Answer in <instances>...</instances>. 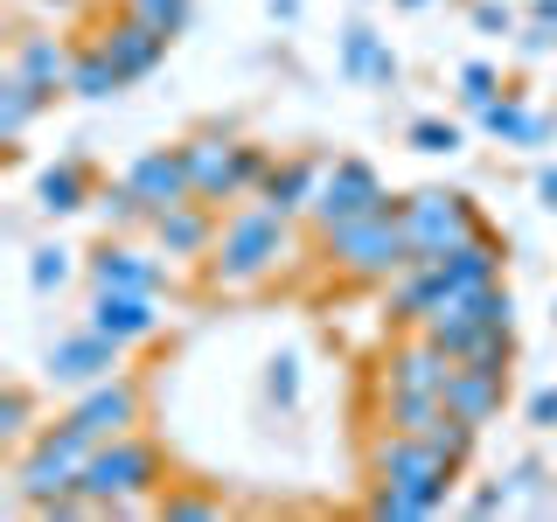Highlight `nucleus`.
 Listing matches in <instances>:
<instances>
[{
	"instance_id": "1",
	"label": "nucleus",
	"mask_w": 557,
	"mask_h": 522,
	"mask_svg": "<svg viewBox=\"0 0 557 522\" xmlns=\"http://www.w3.org/2000/svg\"><path fill=\"white\" fill-rule=\"evenodd\" d=\"M286 258H293V216H278L272 202H237L223 209L216 251H209V286L244 293L258 278H272Z\"/></svg>"
},
{
	"instance_id": "2",
	"label": "nucleus",
	"mask_w": 557,
	"mask_h": 522,
	"mask_svg": "<svg viewBox=\"0 0 557 522\" xmlns=\"http://www.w3.org/2000/svg\"><path fill=\"white\" fill-rule=\"evenodd\" d=\"M84 460H91V439L57 418V425H42L28 439V452L14 460V487H22V501L42 509V515H91V501H84V487H77Z\"/></svg>"
},
{
	"instance_id": "3",
	"label": "nucleus",
	"mask_w": 557,
	"mask_h": 522,
	"mask_svg": "<svg viewBox=\"0 0 557 522\" xmlns=\"http://www.w3.org/2000/svg\"><path fill=\"white\" fill-rule=\"evenodd\" d=\"M168 460L153 439H139V432H119V439L91 446V460H84V501H91V515H133L147 509V495L161 487Z\"/></svg>"
},
{
	"instance_id": "4",
	"label": "nucleus",
	"mask_w": 557,
	"mask_h": 522,
	"mask_svg": "<svg viewBox=\"0 0 557 522\" xmlns=\"http://www.w3.org/2000/svg\"><path fill=\"white\" fill-rule=\"evenodd\" d=\"M327 258H335V272L362 278V286H391L397 272L411 265V237H405V196H383V209H370V216L356 223H335V231H321Z\"/></svg>"
},
{
	"instance_id": "5",
	"label": "nucleus",
	"mask_w": 557,
	"mask_h": 522,
	"mask_svg": "<svg viewBox=\"0 0 557 522\" xmlns=\"http://www.w3.org/2000/svg\"><path fill=\"white\" fill-rule=\"evenodd\" d=\"M188 153V174H196V202L209 209H237L244 196H258L272 174V153L258 147V139H231L223 126H202L182 139Z\"/></svg>"
},
{
	"instance_id": "6",
	"label": "nucleus",
	"mask_w": 557,
	"mask_h": 522,
	"mask_svg": "<svg viewBox=\"0 0 557 522\" xmlns=\"http://www.w3.org/2000/svg\"><path fill=\"white\" fill-rule=\"evenodd\" d=\"M460 474H467V467L440 460L432 439H418V432H391V425H383L376 446H370V481L376 487H405L425 515L446 509V495H453V481H460Z\"/></svg>"
},
{
	"instance_id": "7",
	"label": "nucleus",
	"mask_w": 557,
	"mask_h": 522,
	"mask_svg": "<svg viewBox=\"0 0 557 522\" xmlns=\"http://www.w3.org/2000/svg\"><path fill=\"white\" fill-rule=\"evenodd\" d=\"M481 231V209L474 196H460V188H418L405 196V237H411V258H446L460 237Z\"/></svg>"
},
{
	"instance_id": "8",
	"label": "nucleus",
	"mask_w": 557,
	"mask_h": 522,
	"mask_svg": "<svg viewBox=\"0 0 557 522\" xmlns=\"http://www.w3.org/2000/svg\"><path fill=\"white\" fill-rule=\"evenodd\" d=\"M383 174L370 161H327L321 174V196H313V231H335V223H356V216H370V209H383Z\"/></svg>"
},
{
	"instance_id": "9",
	"label": "nucleus",
	"mask_w": 557,
	"mask_h": 522,
	"mask_svg": "<svg viewBox=\"0 0 557 522\" xmlns=\"http://www.w3.org/2000/svg\"><path fill=\"white\" fill-rule=\"evenodd\" d=\"M119 362H126V341H112L104 327H91V321H84L77 335H63L57 348H49L42 376L57 383V390H91V383L119 376Z\"/></svg>"
},
{
	"instance_id": "10",
	"label": "nucleus",
	"mask_w": 557,
	"mask_h": 522,
	"mask_svg": "<svg viewBox=\"0 0 557 522\" xmlns=\"http://www.w3.org/2000/svg\"><path fill=\"white\" fill-rule=\"evenodd\" d=\"M63 425L84 432L91 446L119 439V432H133V425H139V383H133V376H104V383H91V390H77V405L63 411Z\"/></svg>"
},
{
	"instance_id": "11",
	"label": "nucleus",
	"mask_w": 557,
	"mask_h": 522,
	"mask_svg": "<svg viewBox=\"0 0 557 522\" xmlns=\"http://www.w3.org/2000/svg\"><path fill=\"white\" fill-rule=\"evenodd\" d=\"M84 272H91V293H153V300H161V286H168V258L139 251L126 237H104L98 251L84 258Z\"/></svg>"
},
{
	"instance_id": "12",
	"label": "nucleus",
	"mask_w": 557,
	"mask_h": 522,
	"mask_svg": "<svg viewBox=\"0 0 557 522\" xmlns=\"http://www.w3.org/2000/svg\"><path fill=\"white\" fill-rule=\"evenodd\" d=\"M168 42H174V35H168V28H153L147 14H133V8L119 14V22H104V28H98V49L119 63V77H126V84L153 77V70H161V57H168Z\"/></svg>"
},
{
	"instance_id": "13",
	"label": "nucleus",
	"mask_w": 557,
	"mask_h": 522,
	"mask_svg": "<svg viewBox=\"0 0 557 522\" xmlns=\"http://www.w3.org/2000/svg\"><path fill=\"white\" fill-rule=\"evenodd\" d=\"M126 182L153 202V216H161V209H174V202H196V174H188V153H182V147H147V153L126 167Z\"/></svg>"
},
{
	"instance_id": "14",
	"label": "nucleus",
	"mask_w": 557,
	"mask_h": 522,
	"mask_svg": "<svg viewBox=\"0 0 557 522\" xmlns=\"http://www.w3.org/2000/svg\"><path fill=\"white\" fill-rule=\"evenodd\" d=\"M216 231H223V209H209V202H174L153 216L161 258H209L216 251Z\"/></svg>"
},
{
	"instance_id": "15",
	"label": "nucleus",
	"mask_w": 557,
	"mask_h": 522,
	"mask_svg": "<svg viewBox=\"0 0 557 522\" xmlns=\"http://www.w3.org/2000/svg\"><path fill=\"white\" fill-rule=\"evenodd\" d=\"M446 300H453V278H446L440 258H411V265L391 278V321H405V327H418L425 313H440Z\"/></svg>"
},
{
	"instance_id": "16",
	"label": "nucleus",
	"mask_w": 557,
	"mask_h": 522,
	"mask_svg": "<svg viewBox=\"0 0 557 522\" xmlns=\"http://www.w3.org/2000/svg\"><path fill=\"white\" fill-rule=\"evenodd\" d=\"M8 70H22V77L42 84L49 98H63L70 91V70H77V49L57 42V35H42V28H14V63Z\"/></svg>"
},
{
	"instance_id": "17",
	"label": "nucleus",
	"mask_w": 557,
	"mask_h": 522,
	"mask_svg": "<svg viewBox=\"0 0 557 522\" xmlns=\"http://www.w3.org/2000/svg\"><path fill=\"white\" fill-rule=\"evenodd\" d=\"M91 327L133 348L161 335V307H153V293H91Z\"/></svg>"
},
{
	"instance_id": "18",
	"label": "nucleus",
	"mask_w": 557,
	"mask_h": 522,
	"mask_svg": "<svg viewBox=\"0 0 557 522\" xmlns=\"http://www.w3.org/2000/svg\"><path fill=\"white\" fill-rule=\"evenodd\" d=\"M321 174H327V161H313V153L272 161L265 188H258V202H272L278 216H313V196H321Z\"/></svg>"
},
{
	"instance_id": "19",
	"label": "nucleus",
	"mask_w": 557,
	"mask_h": 522,
	"mask_svg": "<svg viewBox=\"0 0 557 522\" xmlns=\"http://www.w3.org/2000/svg\"><path fill=\"white\" fill-rule=\"evenodd\" d=\"M418 335L425 341H440L453 362H467V356H481L487 341H516V335H487V327L474 321V307L460 300V293H453V300L440 307V313H425V321H418Z\"/></svg>"
},
{
	"instance_id": "20",
	"label": "nucleus",
	"mask_w": 557,
	"mask_h": 522,
	"mask_svg": "<svg viewBox=\"0 0 557 522\" xmlns=\"http://www.w3.org/2000/svg\"><path fill=\"white\" fill-rule=\"evenodd\" d=\"M91 196H98V182H91V161H84V153H70V161L35 174V209H42V216H77V209H91Z\"/></svg>"
},
{
	"instance_id": "21",
	"label": "nucleus",
	"mask_w": 557,
	"mask_h": 522,
	"mask_svg": "<svg viewBox=\"0 0 557 522\" xmlns=\"http://www.w3.org/2000/svg\"><path fill=\"white\" fill-rule=\"evenodd\" d=\"M502 258H509V251H502V237L481 223L474 237L453 244L440 265H446V278H453V293H481V286H495V278H502Z\"/></svg>"
},
{
	"instance_id": "22",
	"label": "nucleus",
	"mask_w": 557,
	"mask_h": 522,
	"mask_svg": "<svg viewBox=\"0 0 557 522\" xmlns=\"http://www.w3.org/2000/svg\"><path fill=\"white\" fill-rule=\"evenodd\" d=\"M383 376H391V390H440L446 397V376H453V356L440 341H405V348H391V362H383Z\"/></svg>"
},
{
	"instance_id": "23",
	"label": "nucleus",
	"mask_w": 557,
	"mask_h": 522,
	"mask_svg": "<svg viewBox=\"0 0 557 522\" xmlns=\"http://www.w3.org/2000/svg\"><path fill=\"white\" fill-rule=\"evenodd\" d=\"M481 126H487V139H502V147H544V139L557 133L544 112H530L522 98H495L481 112Z\"/></svg>"
},
{
	"instance_id": "24",
	"label": "nucleus",
	"mask_w": 557,
	"mask_h": 522,
	"mask_svg": "<svg viewBox=\"0 0 557 522\" xmlns=\"http://www.w3.org/2000/svg\"><path fill=\"white\" fill-rule=\"evenodd\" d=\"M91 209H98L104 237H133V231H153V202L139 196L133 182H104L98 196H91Z\"/></svg>"
},
{
	"instance_id": "25",
	"label": "nucleus",
	"mask_w": 557,
	"mask_h": 522,
	"mask_svg": "<svg viewBox=\"0 0 557 522\" xmlns=\"http://www.w3.org/2000/svg\"><path fill=\"white\" fill-rule=\"evenodd\" d=\"M42 104H57V98H49L42 84H28L22 70H8V77H0V139L14 147V139L28 133V119L42 112Z\"/></svg>"
},
{
	"instance_id": "26",
	"label": "nucleus",
	"mask_w": 557,
	"mask_h": 522,
	"mask_svg": "<svg viewBox=\"0 0 557 522\" xmlns=\"http://www.w3.org/2000/svg\"><path fill=\"white\" fill-rule=\"evenodd\" d=\"M440 411H446L440 390H391V405H383V425H391V432H418V439H425V432L440 425Z\"/></svg>"
},
{
	"instance_id": "27",
	"label": "nucleus",
	"mask_w": 557,
	"mask_h": 522,
	"mask_svg": "<svg viewBox=\"0 0 557 522\" xmlns=\"http://www.w3.org/2000/svg\"><path fill=\"white\" fill-rule=\"evenodd\" d=\"M119 63L104 57V49L91 42V49H77V70H70V98H91V104H104V98H119Z\"/></svg>"
},
{
	"instance_id": "28",
	"label": "nucleus",
	"mask_w": 557,
	"mask_h": 522,
	"mask_svg": "<svg viewBox=\"0 0 557 522\" xmlns=\"http://www.w3.org/2000/svg\"><path fill=\"white\" fill-rule=\"evenodd\" d=\"M425 439H432V452H440V460L467 467V460H474V446H481V425H474V418H460V411H440V425H432Z\"/></svg>"
},
{
	"instance_id": "29",
	"label": "nucleus",
	"mask_w": 557,
	"mask_h": 522,
	"mask_svg": "<svg viewBox=\"0 0 557 522\" xmlns=\"http://www.w3.org/2000/svg\"><path fill=\"white\" fill-rule=\"evenodd\" d=\"M70 272H77V251H63V244H35L28 251V286L42 293V300L70 286Z\"/></svg>"
},
{
	"instance_id": "30",
	"label": "nucleus",
	"mask_w": 557,
	"mask_h": 522,
	"mask_svg": "<svg viewBox=\"0 0 557 522\" xmlns=\"http://www.w3.org/2000/svg\"><path fill=\"white\" fill-rule=\"evenodd\" d=\"M376 57H383L376 28H370V22H348V28H342V77L370 84V70H376Z\"/></svg>"
},
{
	"instance_id": "31",
	"label": "nucleus",
	"mask_w": 557,
	"mask_h": 522,
	"mask_svg": "<svg viewBox=\"0 0 557 522\" xmlns=\"http://www.w3.org/2000/svg\"><path fill=\"white\" fill-rule=\"evenodd\" d=\"M467 307H474V321L487 327V335H516V300H509V286H481V293H460Z\"/></svg>"
},
{
	"instance_id": "32",
	"label": "nucleus",
	"mask_w": 557,
	"mask_h": 522,
	"mask_svg": "<svg viewBox=\"0 0 557 522\" xmlns=\"http://www.w3.org/2000/svg\"><path fill=\"white\" fill-rule=\"evenodd\" d=\"M35 432V390L28 383H8V390H0V439H28Z\"/></svg>"
},
{
	"instance_id": "33",
	"label": "nucleus",
	"mask_w": 557,
	"mask_h": 522,
	"mask_svg": "<svg viewBox=\"0 0 557 522\" xmlns=\"http://www.w3.org/2000/svg\"><path fill=\"white\" fill-rule=\"evenodd\" d=\"M411 153H432V161H440V153H460L467 147V133L453 126V119H411Z\"/></svg>"
},
{
	"instance_id": "34",
	"label": "nucleus",
	"mask_w": 557,
	"mask_h": 522,
	"mask_svg": "<svg viewBox=\"0 0 557 522\" xmlns=\"http://www.w3.org/2000/svg\"><path fill=\"white\" fill-rule=\"evenodd\" d=\"M460 98H467V112L481 119L487 104L502 98V70H495V63H481V57H474V63H460Z\"/></svg>"
},
{
	"instance_id": "35",
	"label": "nucleus",
	"mask_w": 557,
	"mask_h": 522,
	"mask_svg": "<svg viewBox=\"0 0 557 522\" xmlns=\"http://www.w3.org/2000/svg\"><path fill=\"white\" fill-rule=\"evenodd\" d=\"M265 397H272L278 411L300 405V362H293V356H272V370H265Z\"/></svg>"
},
{
	"instance_id": "36",
	"label": "nucleus",
	"mask_w": 557,
	"mask_h": 522,
	"mask_svg": "<svg viewBox=\"0 0 557 522\" xmlns=\"http://www.w3.org/2000/svg\"><path fill=\"white\" fill-rule=\"evenodd\" d=\"M133 14H147L153 28H168V35H182L188 28V14H196V0H126Z\"/></svg>"
},
{
	"instance_id": "37",
	"label": "nucleus",
	"mask_w": 557,
	"mask_h": 522,
	"mask_svg": "<svg viewBox=\"0 0 557 522\" xmlns=\"http://www.w3.org/2000/svg\"><path fill=\"white\" fill-rule=\"evenodd\" d=\"M161 515H168V522H216L223 501H209V495H168Z\"/></svg>"
},
{
	"instance_id": "38",
	"label": "nucleus",
	"mask_w": 557,
	"mask_h": 522,
	"mask_svg": "<svg viewBox=\"0 0 557 522\" xmlns=\"http://www.w3.org/2000/svg\"><path fill=\"white\" fill-rule=\"evenodd\" d=\"M467 22H474L481 35H509L516 28V8H502V0H474V8H467Z\"/></svg>"
},
{
	"instance_id": "39",
	"label": "nucleus",
	"mask_w": 557,
	"mask_h": 522,
	"mask_svg": "<svg viewBox=\"0 0 557 522\" xmlns=\"http://www.w3.org/2000/svg\"><path fill=\"white\" fill-rule=\"evenodd\" d=\"M522 418H530L536 432H557V383H550V390H530V405H522Z\"/></svg>"
},
{
	"instance_id": "40",
	"label": "nucleus",
	"mask_w": 557,
	"mask_h": 522,
	"mask_svg": "<svg viewBox=\"0 0 557 522\" xmlns=\"http://www.w3.org/2000/svg\"><path fill=\"white\" fill-rule=\"evenodd\" d=\"M544 460H516V474H509V495H544Z\"/></svg>"
},
{
	"instance_id": "41",
	"label": "nucleus",
	"mask_w": 557,
	"mask_h": 522,
	"mask_svg": "<svg viewBox=\"0 0 557 522\" xmlns=\"http://www.w3.org/2000/svg\"><path fill=\"white\" fill-rule=\"evenodd\" d=\"M467 509H474V515L509 509V481H487V487H474V495H467Z\"/></svg>"
},
{
	"instance_id": "42",
	"label": "nucleus",
	"mask_w": 557,
	"mask_h": 522,
	"mask_svg": "<svg viewBox=\"0 0 557 522\" xmlns=\"http://www.w3.org/2000/svg\"><path fill=\"white\" fill-rule=\"evenodd\" d=\"M536 196H544L557 209V167H536Z\"/></svg>"
},
{
	"instance_id": "43",
	"label": "nucleus",
	"mask_w": 557,
	"mask_h": 522,
	"mask_svg": "<svg viewBox=\"0 0 557 522\" xmlns=\"http://www.w3.org/2000/svg\"><path fill=\"white\" fill-rule=\"evenodd\" d=\"M530 22H550L557 28V0H530Z\"/></svg>"
},
{
	"instance_id": "44",
	"label": "nucleus",
	"mask_w": 557,
	"mask_h": 522,
	"mask_svg": "<svg viewBox=\"0 0 557 522\" xmlns=\"http://www.w3.org/2000/svg\"><path fill=\"white\" fill-rule=\"evenodd\" d=\"M272 8V22H293V14H300V0H265Z\"/></svg>"
},
{
	"instance_id": "45",
	"label": "nucleus",
	"mask_w": 557,
	"mask_h": 522,
	"mask_svg": "<svg viewBox=\"0 0 557 522\" xmlns=\"http://www.w3.org/2000/svg\"><path fill=\"white\" fill-rule=\"evenodd\" d=\"M397 8H432V0H397Z\"/></svg>"
},
{
	"instance_id": "46",
	"label": "nucleus",
	"mask_w": 557,
	"mask_h": 522,
	"mask_svg": "<svg viewBox=\"0 0 557 522\" xmlns=\"http://www.w3.org/2000/svg\"><path fill=\"white\" fill-rule=\"evenodd\" d=\"M49 8H77V0H49Z\"/></svg>"
}]
</instances>
